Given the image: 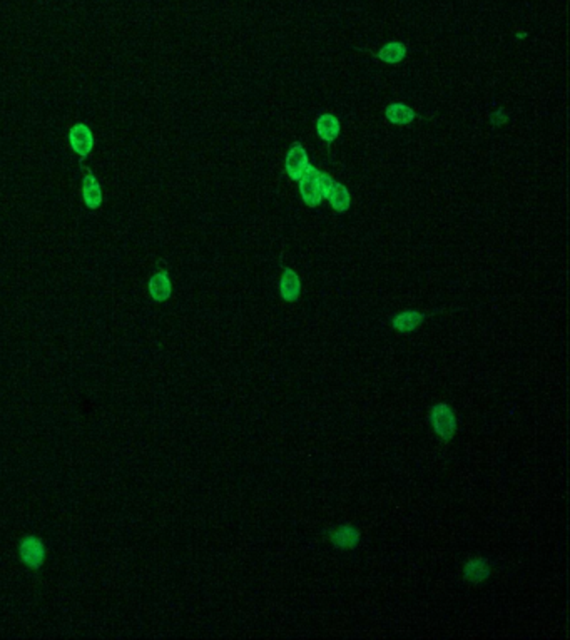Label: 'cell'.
Instances as JSON below:
<instances>
[{"label": "cell", "mask_w": 570, "mask_h": 640, "mask_svg": "<svg viewBox=\"0 0 570 640\" xmlns=\"http://www.w3.org/2000/svg\"><path fill=\"white\" fill-rule=\"evenodd\" d=\"M428 421L433 433L445 443L452 442L456 435V430H459V418H456V413L454 408L445 402L435 403L433 407L430 408Z\"/></svg>", "instance_id": "obj_1"}, {"label": "cell", "mask_w": 570, "mask_h": 640, "mask_svg": "<svg viewBox=\"0 0 570 640\" xmlns=\"http://www.w3.org/2000/svg\"><path fill=\"white\" fill-rule=\"evenodd\" d=\"M328 201L337 212H346L348 209H350L351 198L345 186L339 184V182H334L332 193L328 196Z\"/></svg>", "instance_id": "obj_15"}, {"label": "cell", "mask_w": 570, "mask_h": 640, "mask_svg": "<svg viewBox=\"0 0 570 640\" xmlns=\"http://www.w3.org/2000/svg\"><path fill=\"white\" fill-rule=\"evenodd\" d=\"M385 117L390 121L391 124L405 125V124L413 123V121H415L416 114H415V111H413L410 106H407V104L395 102V104H390V106L386 107Z\"/></svg>", "instance_id": "obj_12"}, {"label": "cell", "mask_w": 570, "mask_h": 640, "mask_svg": "<svg viewBox=\"0 0 570 640\" xmlns=\"http://www.w3.org/2000/svg\"><path fill=\"white\" fill-rule=\"evenodd\" d=\"M19 557L25 567L39 570L46 561V545L36 535H25L19 543Z\"/></svg>", "instance_id": "obj_2"}, {"label": "cell", "mask_w": 570, "mask_h": 640, "mask_svg": "<svg viewBox=\"0 0 570 640\" xmlns=\"http://www.w3.org/2000/svg\"><path fill=\"white\" fill-rule=\"evenodd\" d=\"M69 142H71V147L77 154L86 158L94 147L93 130L87 128L86 124H76L69 130Z\"/></svg>", "instance_id": "obj_7"}, {"label": "cell", "mask_w": 570, "mask_h": 640, "mask_svg": "<svg viewBox=\"0 0 570 640\" xmlns=\"http://www.w3.org/2000/svg\"><path fill=\"white\" fill-rule=\"evenodd\" d=\"M407 55V47L402 42H388L381 47L378 52V57L386 64H398L402 62Z\"/></svg>", "instance_id": "obj_14"}, {"label": "cell", "mask_w": 570, "mask_h": 640, "mask_svg": "<svg viewBox=\"0 0 570 640\" xmlns=\"http://www.w3.org/2000/svg\"><path fill=\"white\" fill-rule=\"evenodd\" d=\"M339 121L333 114H323L318 117L316 121V130L320 136L326 142H333L334 139L339 136Z\"/></svg>", "instance_id": "obj_13"}, {"label": "cell", "mask_w": 570, "mask_h": 640, "mask_svg": "<svg viewBox=\"0 0 570 640\" xmlns=\"http://www.w3.org/2000/svg\"><path fill=\"white\" fill-rule=\"evenodd\" d=\"M280 294L286 303L298 301L299 296H301V280H299L294 269L286 268L283 271L280 280Z\"/></svg>", "instance_id": "obj_8"}, {"label": "cell", "mask_w": 570, "mask_h": 640, "mask_svg": "<svg viewBox=\"0 0 570 640\" xmlns=\"http://www.w3.org/2000/svg\"><path fill=\"white\" fill-rule=\"evenodd\" d=\"M318 177H320V171L316 168H313V165H308L303 177L299 179V193H301L303 201L310 207H316L321 203V199H323Z\"/></svg>", "instance_id": "obj_4"}, {"label": "cell", "mask_w": 570, "mask_h": 640, "mask_svg": "<svg viewBox=\"0 0 570 640\" xmlns=\"http://www.w3.org/2000/svg\"><path fill=\"white\" fill-rule=\"evenodd\" d=\"M82 198L89 209H97L102 203V191L93 174H87L82 181Z\"/></svg>", "instance_id": "obj_11"}, {"label": "cell", "mask_w": 570, "mask_h": 640, "mask_svg": "<svg viewBox=\"0 0 570 640\" xmlns=\"http://www.w3.org/2000/svg\"><path fill=\"white\" fill-rule=\"evenodd\" d=\"M308 154L304 151V147L299 144V142H294L293 146L290 147L288 156H286V172L293 181H299L303 177L304 171L308 169Z\"/></svg>", "instance_id": "obj_5"}, {"label": "cell", "mask_w": 570, "mask_h": 640, "mask_svg": "<svg viewBox=\"0 0 570 640\" xmlns=\"http://www.w3.org/2000/svg\"><path fill=\"white\" fill-rule=\"evenodd\" d=\"M330 542L332 545L337 548V550H345V552H351L355 550L356 547L360 545L361 542V533L356 526L345 524V525H338L334 526L332 532L328 533Z\"/></svg>", "instance_id": "obj_3"}, {"label": "cell", "mask_w": 570, "mask_h": 640, "mask_svg": "<svg viewBox=\"0 0 570 640\" xmlns=\"http://www.w3.org/2000/svg\"><path fill=\"white\" fill-rule=\"evenodd\" d=\"M318 182H320L321 196H323V198L328 199V196H330V193H332L333 184H334L333 177L330 176V174H326V172H320V177H318Z\"/></svg>", "instance_id": "obj_16"}, {"label": "cell", "mask_w": 570, "mask_h": 640, "mask_svg": "<svg viewBox=\"0 0 570 640\" xmlns=\"http://www.w3.org/2000/svg\"><path fill=\"white\" fill-rule=\"evenodd\" d=\"M425 321V315L415 310H407L398 313L397 316H393L391 320V328L398 333H413L415 329H419V326Z\"/></svg>", "instance_id": "obj_9"}, {"label": "cell", "mask_w": 570, "mask_h": 640, "mask_svg": "<svg viewBox=\"0 0 570 640\" xmlns=\"http://www.w3.org/2000/svg\"><path fill=\"white\" fill-rule=\"evenodd\" d=\"M491 576V565L485 557H473L463 564L462 577L470 583L487 582Z\"/></svg>", "instance_id": "obj_6"}, {"label": "cell", "mask_w": 570, "mask_h": 640, "mask_svg": "<svg viewBox=\"0 0 570 640\" xmlns=\"http://www.w3.org/2000/svg\"><path fill=\"white\" fill-rule=\"evenodd\" d=\"M171 291L172 285L166 271L156 273L149 280V294L154 301H166V299H169V296H171Z\"/></svg>", "instance_id": "obj_10"}]
</instances>
